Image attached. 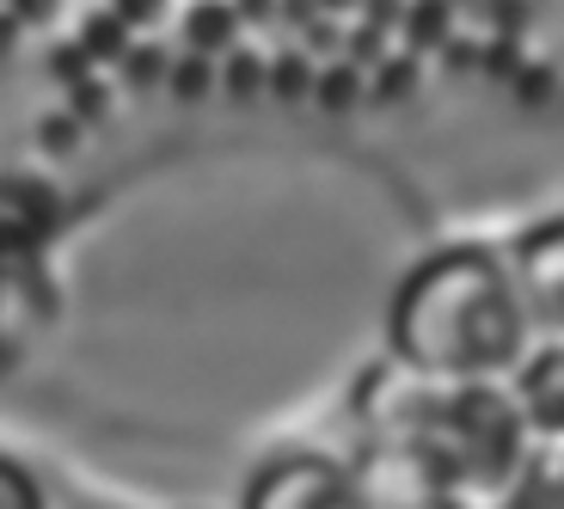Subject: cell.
<instances>
[{
	"instance_id": "obj_7",
	"label": "cell",
	"mask_w": 564,
	"mask_h": 509,
	"mask_svg": "<svg viewBox=\"0 0 564 509\" xmlns=\"http://www.w3.org/2000/svg\"><path fill=\"white\" fill-rule=\"evenodd\" d=\"M0 509H50L43 503V485L19 461H7V454H0Z\"/></svg>"
},
{
	"instance_id": "obj_3",
	"label": "cell",
	"mask_w": 564,
	"mask_h": 509,
	"mask_svg": "<svg viewBox=\"0 0 564 509\" xmlns=\"http://www.w3.org/2000/svg\"><path fill=\"white\" fill-rule=\"evenodd\" d=\"M240 509H368V497L356 467H344L319 448H289V454H270L246 479Z\"/></svg>"
},
{
	"instance_id": "obj_2",
	"label": "cell",
	"mask_w": 564,
	"mask_h": 509,
	"mask_svg": "<svg viewBox=\"0 0 564 509\" xmlns=\"http://www.w3.org/2000/svg\"><path fill=\"white\" fill-rule=\"evenodd\" d=\"M528 301L516 264L491 246H442L430 252L387 307L393 362L423 381H491L528 362Z\"/></svg>"
},
{
	"instance_id": "obj_6",
	"label": "cell",
	"mask_w": 564,
	"mask_h": 509,
	"mask_svg": "<svg viewBox=\"0 0 564 509\" xmlns=\"http://www.w3.org/2000/svg\"><path fill=\"white\" fill-rule=\"evenodd\" d=\"M503 509H564V442H540L528 454Z\"/></svg>"
},
{
	"instance_id": "obj_4",
	"label": "cell",
	"mask_w": 564,
	"mask_h": 509,
	"mask_svg": "<svg viewBox=\"0 0 564 509\" xmlns=\"http://www.w3.org/2000/svg\"><path fill=\"white\" fill-rule=\"evenodd\" d=\"M516 289L528 301V320L564 338V209L522 234L516 246Z\"/></svg>"
},
{
	"instance_id": "obj_5",
	"label": "cell",
	"mask_w": 564,
	"mask_h": 509,
	"mask_svg": "<svg viewBox=\"0 0 564 509\" xmlns=\"http://www.w3.org/2000/svg\"><path fill=\"white\" fill-rule=\"evenodd\" d=\"M516 405L540 442H564V338H552L516 368Z\"/></svg>"
},
{
	"instance_id": "obj_1",
	"label": "cell",
	"mask_w": 564,
	"mask_h": 509,
	"mask_svg": "<svg viewBox=\"0 0 564 509\" xmlns=\"http://www.w3.org/2000/svg\"><path fill=\"white\" fill-rule=\"evenodd\" d=\"M362 497L368 509H423L436 497L503 503L534 454L516 393L491 381H423L411 368H375L362 387Z\"/></svg>"
}]
</instances>
